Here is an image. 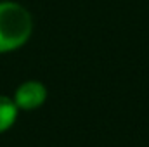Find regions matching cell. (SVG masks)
I'll return each mask as SVG.
<instances>
[{"label": "cell", "mask_w": 149, "mask_h": 147, "mask_svg": "<svg viewBox=\"0 0 149 147\" xmlns=\"http://www.w3.org/2000/svg\"><path fill=\"white\" fill-rule=\"evenodd\" d=\"M30 12L16 2H0V54L21 47L31 35Z\"/></svg>", "instance_id": "cell-1"}, {"label": "cell", "mask_w": 149, "mask_h": 147, "mask_svg": "<svg viewBox=\"0 0 149 147\" xmlns=\"http://www.w3.org/2000/svg\"><path fill=\"white\" fill-rule=\"evenodd\" d=\"M45 97H47V90L40 81H26L16 90L14 102H16L17 107L30 111L42 106Z\"/></svg>", "instance_id": "cell-2"}, {"label": "cell", "mask_w": 149, "mask_h": 147, "mask_svg": "<svg viewBox=\"0 0 149 147\" xmlns=\"http://www.w3.org/2000/svg\"><path fill=\"white\" fill-rule=\"evenodd\" d=\"M16 116H17L16 102L10 101L9 97L0 95V132L10 128L12 123L16 121Z\"/></svg>", "instance_id": "cell-3"}]
</instances>
